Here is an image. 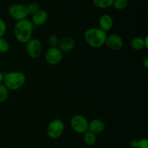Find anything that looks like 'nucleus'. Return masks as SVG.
I'll list each match as a JSON object with an SVG mask.
<instances>
[{"label": "nucleus", "instance_id": "f257e3e1", "mask_svg": "<svg viewBox=\"0 0 148 148\" xmlns=\"http://www.w3.org/2000/svg\"><path fill=\"white\" fill-rule=\"evenodd\" d=\"M33 28L34 26L32 22L27 19L17 21L14 26V33L16 39L20 43H27L32 39Z\"/></svg>", "mask_w": 148, "mask_h": 148}, {"label": "nucleus", "instance_id": "f03ea898", "mask_svg": "<svg viewBox=\"0 0 148 148\" xmlns=\"http://www.w3.org/2000/svg\"><path fill=\"white\" fill-rule=\"evenodd\" d=\"M107 37L106 32L99 28H90L85 30L84 39L90 46L95 49L101 47L105 44Z\"/></svg>", "mask_w": 148, "mask_h": 148}, {"label": "nucleus", "instance_id": "7ed1b4c3", "mask_svg": "<svg viewBox=\"0 0 148 148\" xmlns=\"http://www.w3.org/2000/svg\"><path fill=\"white\" fill-rule=\"evenodd\" d=\"M26 81L25 75L21 71H11L4 73V84L10 90H17L21 88Z\"/></svg>", "mask_w": 148, "mask_h": 148}, {"label": "nucleus", "instance_id": "20e7f679", "mask_svg": "<svg viewBox=\"0 0 148 148\" xmlns=\"http://www.w3.org/2000/svg\"><path fill=\"white\" fill-rule=\"evenodd\" d=\"M64 123L61 119L56 118L49 123L46 129L48 136L53 139H58L60 137L64 131Z\"/></svg>", "mask_w": 148, "mask_h": 148}, {"label": "nucleus", "instance_id": "39448f33", "mask_svg": "<svg viewBox=\"0 0 148 148\" xmlns=\"http://www.w3.org/2000/svg\"><path fill=\"white\" fill-rule=\"evenodd\" d=\"M8 14L14 20H19L27 19L28 16L26 6L22 4H12L9 7Z\"/></svg>", "mask_w": 148, "mask_h": 148}, {"label": "nucleus", "instance_id": "423d86ee", "mask_svg": "<svg viewBox=\"0 0 148 148\" xmlns=\"http://www.w3.org/2000/svg\"><path fill=\"white\" fill-rule=\"evenodd\" d=\"M88 123L89 122L84 116L81 115H75L71 118V128L76 133H83L88 130Z\"/></svg>", "mask_w": 148, "mask_h": 148}, {"label": "nucleus", "instance_id": "0eeeda50", "mask_svg": "<svg viewBox=\"0 0 148 148\" xmlns=\"http://www.w3.org/2000/svg\"><path fill=\"white\" fill-rule=\"evenodd\" d=\"M26 51L30 58L37 59L41 55V42L37 39H30L26 43Z\"/></svg>", "mask_w": 148, "mask_h": 148}, {"label": "nucleus", "instance_id": "6e6552de", "mask_svg": "<svg viewBox=\"0 0 148 148\" xmlns=\"http://www.w3.org/2000/svg\"><path fill=\"white\" fill-rule=\"evenodd\" d=\"M63 57V52L58 47H50L46 52L45 59L51 65L59 64Z\"/></svg>", "mask_w": 148, "mask_h": 148}, {"label": "nucleus", "instance_id": "1a4fd4ad", "mask_svg": "<svg viewBox=\"0 0 148 148\" xmlns=\"http://www.w3.org/2000/svg\"><path fill=\"white\" fill-rule=\"evenodd\" d=\"M105 44L111 50L119 51L123 48L124 41L119 35L116 34V33H112L108 36L107 35Z\"/></svg>", "mask_w": 148, "mask_h": 148}, {"label": "nucleus", "instance_id": "9d476101", "mask_svg": "<svg viewBox=\"0 0 148 148\" xmlns=\"http://www.w3.org/2000/svg\"><path fill=\"white\" fill-rule=\"evenodd\" d=\"M57 47L62 51V52H65V53L70 52L75 49V41L72 38L65 36L62 39H59Z\"/></svg>", "mask_w": 148, "mask_h": 148}, {"label": "nucleus", "instance_id": "9b49d317", "mask_svg": "<svg viewBox=\"0 0 148 148\" xmlns=\"http://www.w3.org/2000/svg\"><path fill=\"white\" fill-rule=\"evenodd\" d=\"M48 19H49V15L47 12L43 10H40L33 15L31 22L33 26H40L45 24L47 22Z\"/></svg>", "mask_w": 148, "mask_h": 148}, {"label": "nucleus", "instance_id": "f8f14e48", "mask_svg": "<svg viewBox=\"0 0 148 148\" xmlns=\"http://www.w3.org/2000/svg\"><path fill=\"white\" fill-rule=\"evenodd\" d=\"M106 125L104 121L99 118L93 119L88 123V131L95 134H98L103 131Z\"/></svg>", "mask_w": 148, "mask_h": 148}, {"label": "nucleus", "instance_id": "ddd939ff", "mask_svg": "<svg viewBox=\"0 0 148 148\" xmlns=\"http://www.w3.org/2000/svg\"><path fill=\"white\" fill-rule=\"evenodd\" d=\"M114 26V20L111 16L108 14H104L100 17L99 18V28L103 31H109L112 29Z\"/></svg>", "mask_w": 148, "mask_h": 148}, {"label": "nucleus", "instance_id": "4468645a", "mask_svg": "<svg viewBox=\"0 0 148 148\" xmlns=\"http://www.w3.org/2000/svg\"><path fill=\"white\" fill-rule=\"evenodd\" d=\"M96 134L90 131H87L83 133V141L85 145L88 146H92L96 143Z\"/></svg>", "mask_w": 148, "mask_h": 148}, {"label": "nucleus", "instance_id": "2eb2a0df", "mask_svg": "<svg viewBox=\"0 0 148 148\" xmlns=\"http://www.w3.org/2000/svg\"><path fill=\"white\" fill-rule=\"evenodd\" d=\"M114 0H92V4L96 8L107 9L112 7Z\"/></svg>", "mask_w": 148, "mask_h": 148}, {"label": "nucleus", "instance_id": "dca6fc26", "mask_svg": "<svg viewBox=\"0 0 148 148\" xmlns=\"http://www.w3.org/2000/svg\"><path fill=\"white\" fill-rule=\"evenodd\" d=\"M130 44H131L132 48L134 50H140L145 48L144 38L139 37V36L133 38Z\"/></svg>", "mask_w": 148, "mask_h": 148}, {"label": "nucleus", "instance_id": "f3484780", "mask_svg": "<svg viewBox=\"0 0 148 148\" xmlns=\"http://www.w3.org/2000/svg\"><path fill=\"white\" fill-rule=\"evenodd\" d=\"M128 4V0H114L112 7H114L116 10H123L127 8Z\"/></svg>", "mask_w": 148, "mask_h": 148}, {"label": "nucleus", "instance_id": "a211bd4d", "mask_svg": "<svg viewBox=\"0 0 148 148\" xmlns=\"http://www.w3.org/2000/svg\"><path fill=\"white\" fill-rule=\"evenodd\" d=\"M9 95V89L4 84H0V103L6 101Z\"/></svg>", "mask_w": 148, "mask_h": 148}, {"label": "nucleus", "instance_id": "6ab92c4d", "mask_svg": "<svg viewBox=\"0 0 148 148\" xmlns=\"http://www.w3.org/2000/svg\"><path fill=\"white\" fill-rule=\"evenodd\" d=\"M10 48V43L8 41L4 38H0V53H6L9 51Z\"/></svg>", "mask_w": 148, "mask_h": 148}, {"label": "nucleus", "instance_id": "aec40b11", "mask_svg": "<svg viewBox=\"0 0 148 148\" xmlns=\"http://www.w3.org/2000/svg\"><path fill=\"white\" fill-rule=\"evenodd\" d=\"M26 7H27V11L28 15H33L35 13H36L38 10H40V5L38 4H37V3H30Z\"/></svg>", "mask_w": 148, "mask_h": 148}, {"label": "nucleus", "instance_id": "412c9836", "mask_svg": "<svg viewBox=\"0 0 148 148\" xmlns=\"http://www.w3.org/2000/svg\"><path fill=\"white\" fill-rule=\"evenodd\" d=\"M59 41V37L54 34L51 35V36H49V38H48V44L49 45L50 47H57Z\"/></svg>", "mask_w": 148, "mask_h": 148}, {"label": "nucleus", "instance_id": "4be33fe9", "mask_svg": "<svg viewBox=\"0 0 148 148\" xmlns=\"http://www.w3.org/2000/svg\"><path fill=\"white\" fill-rule=\"evenodd\" d=\"M7 30V25L3 19L0 18V38L3 37Z\"/></svg>", "mask_w": 148, "mask_h": 148}, {"label": "nucleus", "instance_id": "5701e85b", "mask_svg": "<svg viewBox=\"0 0 148 148\" xmlns=\"http://www.w3.org/2000/svg\"><path fill=\"white\" fill-rule=\"evenodd\" d=\"M137 148H148V139L146 138H143L140 140H138Z\"/></svg>", "mask_w": 148, "mask_h": 148}, {"label": "nucleus", "instance_id": "b1692460", "mask_svg": "<svg viewBox=\"0 0 148 148\" xmlns=\"http://www.w3.org/2000/svg\"><path fill=\"white\" fill-rule=\"evenodd\" d=\"M130 147L132 148H137V145H138V140L137 139H132L130 142Z\"/></svg>", "mask_w": 148, "mask_h": 148}, {"label": "nucleus", "instance_id": "393cba45", "mask_svg": "<svg viewBox=\"0 0 148 148\" xmlns=\"http://www.w3.org/2000/svg\"><path fill=\"white\" fill-rule=\"evenodd\" d=\"M143 66L145 67V68L147 69L148 68V57H145L144 58V59H143Z\"/></svg>", "mask_w": 148, "mask_h": 148}, {"label": "nucleus", "instance_id": "a878e982", "mask_svg": "<svg viewBox=\"0 0 148 148\" xmlns=\"http://www.w3.org/2000/svg\"><path fill=\"white\" fill-rule=\"evenodd\" d=\"M144 44H145V49H148V36H146L144 38Z\"/></svg>", "mask_w": 148, "mask_h": 148}, {"label": "nucleus", "instance_id": "bb28decb", "mask_svg": "<svg viewBox=\"0 0 148 148\" xmlns=\"http://www.w3.org/2000/svg\"><path fill=\"white\" fill-rule=\"evenodd\" d=\"M4 73H2L0 71V84H1L3 81V80H4Z\"/></svg>", "mask_w": 148, "mask_h": 148}]
</instances>
